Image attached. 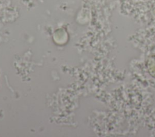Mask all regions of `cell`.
Instances as JSON below:
<instances>
[{"mask_svg": "<svg viewBox=\"0 0 155 137\" xmlns=\"http://www.w3.org/2000/svg\"><path fill=\"white\" fill-rule=\"evenodd\" d=\"M148 68L150 74L155 77V56L150 58L148 62Z\"/></svg>", "mask_w": 155, "mask_h": 137, "instance_id": "cell-1", "label": "cell"}, {"mask_svg": "<svg viewBox=\"0 0 155 137\" xmlns=\"http://www.w3.org/2000/svg\"><path fill=\"white\" fill-rule=\"evenodd\" d=\"M143 1H146V0H143Z\"/></svg>", "mask_w": 155, "mask_h": 137, "instance_id": "cell-2", "label": "cell"}]
</instances>
